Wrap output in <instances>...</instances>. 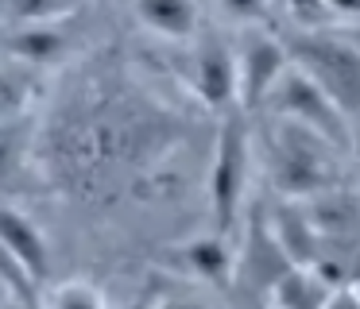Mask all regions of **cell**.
<instances>
[{
	"instance_id": "obj_1",
	"label": "cell",
	"mask_w": 360,
	"mask_h": 309,
	"mask_svg": "<svg viewBox=\"0 0 360 309\" xmlns=\"http://www.w3.org/2000/svg\"><path fill=\"white\" fill-rule=\"evenodd\" d=\"M290 62L302 66L329 97L337 100L345 116H360V46L349 35H326L321 27L298 31L295 43H287Z\"/></svg>"
},
{
	"instance_id": "obj_2",
	"label": "cell",
	"mask_w": 360,
	"mask_h": 309,
	"mask_svg": "<svg viewBox=\"0 0 360 309\" xmlns=\"http://www.w3.org/2000/svg\"><path fill=\"white\" fill-rule=\"evenodd\" d=\"M341 151L337 143H329L326 136H318L314 128L295 120H279L271 136V170L275 185L283 193H321L333 190L337 166L333 154Z\"/></svg>"
},
{
	"instance_id": "obj_3",
	"label": "cell",
	"mask_w": 360,
	"mask_h": 309,
	"mask_svg": "<svg viewBox=\"0 0 360 309\" xmlns=\"http://www.w3.org/2000/svg\"><path fill=\"white\" fill-rule=\"evenodd\" d=\"M264 108L275 116V120H295V124L314 128L318 136H326L329 143L341 147V151H349V147H352L349 116H345L341 108H337V100L329 97V93L321 89V85L314 81L302 66H295V62L283 70V77L275 81V89L267 93Z\"/></svg>"
},
{
	"instance_id": "obj_4",
	"label": "cell",
	"mask_w": 360,
	"mask_h": 309,
	"mask_svg": "<svg viewBox=\"0 0 360 309\" xmlns=\"http://www.w3.org/2000/svg\"><path fill=\"white\" fill-rule=\"evenodd\" d=\"M244 185H248V128L240 116L229 112L225 124L217 128L213 139V159H210V213H213V228L217 232H233L236 216H240V201H244Z\"/></svg>"
},
{
	"instance_id": "obj_5",
	"label": "cell",
	"mask_w": 360,
	"mask_h": 309,
	"mask_svg": "<svg viewBox=\"0 0 360 309\" xmlns=\"http://www.w3.org/2000/svg\"><path fill=\"white\" fill-rule=\"evenodd\" d=\"M233 46H236V108L259 112L267 93L275 89L283 70L290 66V51L283 39L267 35L259 27L240 31V39Z\"/></svg>"
},
{
	"instance_id": "obj_6",
	"label": "cell",
	"mask_w": 360,
	"mask_h": 309,
	"mask_svg": "<svg viewBox=\"0 0 360 309\" xmlns=\"http://www.w3.org/2000/svg\"><path fill=\"white\" fill-rule=\"evenodd\" d=\"M194 93L213 112H229L236 105V46L217 31H198L194 51Z\"/></svg>"
},
{
	"instance_id": "obj_7",
	"label": "cell",
	"mask_w": 360,
	"mask_h": 309,
	"mask_svg": "<svg viewBox=\"0 0 360 309\" xmlns=\"http://www.w3.org/2000/svg\"><path fill=\"white\" fill-rule=\"evenodd\" d=\"M0 247H4V255H8L32 282H43V278L51 275L47 236H43L39 224H35L27 213H20V209L0 205Z\"/></svg>"
},
{
	"instance_id": "obj_8",
	"label": "cell",
	"mask_w": 360,
	"mask_h": 309,
	"mask_svg": "<svg viewBox=\"0 0 360 309\" xmlns=\"http://www.w3.org/2000/svg\"><path fill=\"white\" fill-rule=\"evenodd\" d=\"M136 20L159 39H171V43H186V39L198 35V23H202V12H198L194 0H136Z\"/></svg>"
},
{
	"instance_id": "obj_9",
	"label": "cell",
	"mask_w": 360,
	"mask_h": 309,
	"mask_svg": "<svg viewBox=\"0 0 360 309\" xmlns=\"http://www.w3.org/2000/svg\"><path fill=\"white\" fill-rule=\"evenodd\" d=\"M179 259L194 278L213 282V286L229 282L233 270H236V255H233V247H229V236L217 228H213V236H198V239H190V244H182Z\"/></svg>"
},
{
	"instance_id": "obj_10",
	"label": "cell",
	"mask_w": 360,
	"mask_h": 309,
	"mask_svg": "<svg viewBox=\"0 0 360 309\" xmlns=\"http://www.w3.org/2000/svg\"><path fill=\"white\" fill-rule=\"evenodd\" d=\"M4 51L27 66H51L66 54V31L63 23H20L4 39Z\"/></svg>"
},
{
	"instance_id": "obj_11",
	"label": "cell",
	"mask_w": 360,
	"mask_h": 309,
	"mask_svg": "<svg viewBox=\"0 0 360 309\" xmlns=\"http://www.w3.org/2000/svg\"><path fill=\"white\" fill-rule=\"evenodd\" d=\"M267 298L279 301V305H326V301H333V290H329V278L314 275L306 267H287L271 282Z\"/></svg>"
},
{
	"instance_id": "obj_12",
	"label": "cell",
	"mask_w": 360,
	"mask_h": 309,
	"mask_svg": "<svg viewBox=\"0 0 360 309\" xmlns=\"http://www.w3.org/2000/svg\"><path fill=\"white\" fill-rule=\"evenodd\" d=\"M32 97H35V81H32L27 70L0 66V124L24 116L27 105H32Z\"/></svg>"
},
{
	"instance_id": "obj_13",
	"label": "cell",
	"mask_w": 360,
	"mask_h": 309,
	"mask_svg": "<svg viewBox=\"0 0 360 309\" xmlns=\"http://www.w3.org/2000/svg\"><path fill=\"white\" fill-rule=\"evenodd\" d=\"M78 0H8L4 12L12 23H63L74 15Z\"/></svg>"
},
{
	"instance_id": "obj_14",
	"label": "cell",
	"mask_w": 360,
	"mask_h": 309,
	"mask_svg": "<svg viewBox=\"0 0 360 309\" xmlns=\"http://www.w3.org/2000/svg\"><path fill=\"white\" fill-rule=\"evenodd\" d=\"M47 301L51 305H63V309H97L105 301V294L94 282H86V278H70V282L55 286L47 294Z\"/></svg>"
},
{
	"instance_id": "obj_15",
	"label": "cell",
	"mask_w": 360,
	"mask_h": 309,
	"mask_svg": "<svg viewBox=\"0 0 360 309\" xmlns=\"http://www.w3.org/2000/svg\"><path fill=\"white\" fill-rule=\"evenodd\" d=\"M27 151V128L24 120H4L0 124V178H8L12 170L20 166V159H24Z\"/></svg>"
},
{
	"instance_id": "obj_16",
	"label": "cell",
	"mask_w": 360,
	"mask_h": 309,
	"mask_svg": "<svg viewBox=\"0 0 360 309\" xmlns=\"http://www.w3.org/2000/svg\"><path fill=\"white\" fill-rule=\"evenodd\" d=\"M290 12V20L298 23V31H314V27H326L329 23V8L326 0H283Z\"/></svg>"
},
{
	"instance_id": "obj_17",
	"label": "cell",
	"mask_w": 360,
	"mask_h": 309,
	"mask_svg": "<svg viewBox=\"0 0 360 309\" xmlns=\"http://www.w3.org/2000/svg\"><path fill=\"white\" fill-rule=\"evenodd\" d=\"M267 4L271 0H221V12L233 23H256L267 15Z\"/></svg>"
},
{
	"instance_id": "obj_18",
	"label": "cell",
	"mask_w": 360,
	"mask_h": 309,
	"mask_svg": "<svg viewBox=\"0 0 360 309\" xmlns=\"http://www.w3.org/2000/svg\"><path fill=\"white\" fill-rule=\"evenodd\" d=\"M326 8H329V20L360 23V0H326Z\"/></svg>"
},
{
	"instance_id": "obj_19",
	"label": "cell",
	"mask_w": 360,
	"mask_h": 309,
	"mask_svg": "<svg viewBox=\"0 0 360 309\" xmlns=\"http://www.w3.org/2000/svg\"><path fill=\"white\" fill-rule=\"evenodd\" d=\"M4 301H16V294H12V286H8V278L0 275V305H4Z\"/></svg>"
},
{
	"instance_id": "obj_20",
	"label": "cell",
	"mask_w": 360,
	"mask_h": 309,
	"mask_svg": "<svg viewBox=\"0 0 360 309\" xmlns=\"http://www.w3.org/2000/svg\"><path fill=\"white\" fill-rule=\"evenodd\" d=\"M345 35H349V39H352V43H356V46H360V23H352V27H349V31H345Z\"/></svg>"
},
{
	"instance_id": "obj_21",
	"label": "cell",
	"mask_w": 360,
	"mask_h": 309,
	"mask_svg": "<svg viewBox=\"0 0 360 309\" xmlns=\"http://www.w3.org/2000/svg\"><path fill=\"white\" fill-rule=\"evenodd\" d=\"M352 147H356V154H360V139L356 136H352Z\"/></svg>"
}]
</instances>
